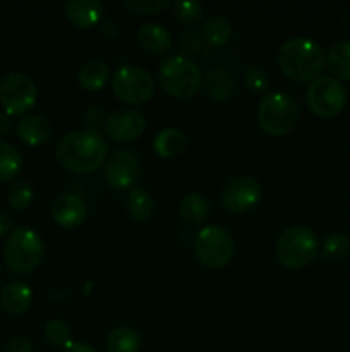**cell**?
Returning a JSON list of instances; mask_svg holds the SVG:
<instances>
[{
	"label": "cell",
	"instance_id": "obj_20",
	"mask_svg": "<svg viewBox=\"0 0 350 352\" xmlns=\"http://www.w3.org/2000/svg\"><path fill=\"white\" fill-rule=\"evenodd\" d=\"M178 213L182 220L189 226H199L209 215V201L202 192L191 191L184 195L178 201Z\"/></svg>",
	"mask_w": 350,
	"mask_h": 352
},
{
	"label": "cell",
	"instance_id": "obj_4",
	"mask_svg": "<svg viewBox=\"0 0 350 352\" xmlns=\"http://www.w3.org/2000/svg\"><path fill=\"white\" fill-rule=\"evenodd\" d=\"M45 256V243L36 230L17 227L7 236L3 246L5 263L14 274H30Z\"/></svg>",
	"mask_w": 350,
	"mask_h": 352
},
{
	"label": "cell",
	"instance_id": "obj_19",
	"mask_svg": "<svg viewBox=\"0 0 350 352\" xmlns=\"http://www.w3.org/2000/svg\"><path fill=\"white\" fill-rule=\"evenodd\" d=\"M202 85H205V91L209 98L223 102V100L232 98L233 89H235V79L229 69L213 67L208 71Z\"/></svg>",
	"mask_w": 350,
	"mask_h": 352
},
{
	"label": "cell",
	"instance_id": "obj_30",
	"mask_svg": "<svg viewBox=\"0 0 350 352\" xmlns=\"http://www.w3.org/2000/svg\"><path fill=\"white\" fill-rule=\"evenodd\" d=\"M45 337L50 344L57 347H65L69 342H72V330L64 320H48L45 325Z\"/></svg>",
	"mask_w": 350,
	"mask_h": 352
},
{
	"label": "cell",
	"instance_id": "obj_23",
	"mask_svg": "<svg viewBox=\"0 0 350 352\" xmlns=\"http://www.w3.org/2000/svg\"><path fill=\"white\" fill-rule=\"evenodd\" d=\"M110 67L103 60H89L81 65L78 71V82L84 89L89 91H96V89L103 88L108 81Z\"/></svg>",
	"mask_w": 350,
	"mask_h": 352
},
{
	"label": "cell",
	"instance_id": "obj_5",
	"mask_svg": "<svg viewBox=\"0 0 350 352\" xmlns=\"http://www.w3.org/2000/svg\"><path fill=\"white\" fill-rule=\"evenodd\" d=\"M319 250L314 230L307 226H290L278 236L275 244L277 260L287 268H302L311 263Z\"/></svg>",
	"mask_w": 350,
	"mask_h": 352
},
{
	"label": "cell",
	"instance_id": "obj_1",
	"mask_svg": "<svg viewBox=\"0 0 350 352\" xmlns=\"http://www.w3.org/2000/svg\"><path fill=\"white\" fill-rule=\"evenodd\" d=\"M108 144L100 131L79 127L65 133L55 146L58 164L75 174H89L106 162Z\"/></svg>",
	"mask_w": 350,
	"mask_h": 352
},
{
	"label": "cell",
	"instance_id": "obj_29",
	"mask_svg": "<svg viewBox=\"0 0 350 352\" xmlns=\"http://www.w3.org/2000/svg\"><path fill=\"white\" fill-rule=\"evenodd\" d=\"M350 253V237L343 232H331L323 241V256L329 261H340Z\"/></svg>",
	"mask_w": 350,
	"mask_h": 352
},
{
	"label": "cell",
	"instance_id": "obj_21",
	"mask_svg": "<svg viewBox=\"0 0 350 352\" xmlns=\"http://www.w3.org/2000/svg\"><path fill=\"white\" fill-rule=\"evenodd\" d=\"M185 146H187V136L178 127H165L153 140V150L163 158H170L182 153Z\"/></svg>",
	"mask_w": 350,
	"mask_h": 352
},
{
	"label": "cell",
	"instance_id": "obj_25",
	"mask_svg": "<svg viewBox=\"0 0 350 352\" xmlns=\"http://www.w3.org/2000/svg\"><path fill=\"white\" fill-rule=\"evenodd\" d=\"M326 65L336 79H350V40H340L329 47Z\"/></svg>",
	"mask_w": 350,
	"mask_h": 352
},
{
	"label": "cell",
	"instance_id": "obj_10",
	"mask_svg": "<svg viewBox=\"0 0 350 352\" xmlns=\"http://www.w3.org/2000/svg\"><path fill=\"white\" fill-rule=\"evenodd\" d=\"M307 105L316 116L333 117L347 103V88L333 76H318L307 88Z\"/></svg>",
	"mask_w": 350,
	"mask_h": 352
},
{
	"label": "cell",
	"instance_id": "obj_35",
	"mask_svg": "<svg viewBox=\"0 0 350 352\" xmlns=\"http://www.w3.org/2000/svg\"><path fill=\"white\" fill-rule=\"evenodd\" d=\"M5 352H33V342L26 336H16L7 342Z\"/></svg>",
	"mask_w": 350,
	"mask_h": 352
},
{
	"label": "cell",
	"instance_id": "obj_18",
	"mask_svg": "<svg viewBox=\"0 0 350 352\" xmlns=\"http://www.w3.org/2000/svg\"><path fill=\"white\" fill-rule=\"evenodd\" d=\"M17 136L21 141L36 146V144L47 143L54 134L50 120L41 116H24L16 126Z\"/></svg>",
	"mask_w": 350,
	"mask_h": 352
},
{
	"label": "cell",
	"instance_id": "obj_8",
	"mask_svg": "<svg viewBox=\"0 0 350 352\" xmlns=\"http://www.w3.org/2000/svg\"><path fill=\"white\" fill-rule=\"evenodd\" d=\"M112 88L120 102L139 105L153 96L154 81L143 65L126 64L120 65L113 74Z\"/></svg>",
	"mask_w": 350,
	"mask_h": 352
},
{
	"label": "cell",
	"instance_id": "obj_13",
	"mask_svg": "<svg viewBox=\"0 0 350 352\" xmlns=\"http://www.w3.org/2000/svg\"><path fill=\"white\" fill-rule=\"evenodd\" d=\"M146 129V117L136 109L113 110L105 124L106 136L115 141H134Z\"/></svg>",
	"mask_w": 350,
	"mask_h": 352
},
{
	"label": "cell",
	"instance_id": "obj_7",
	"mask_svg": "<svg viewBox=\"0 0 350 352\" xmlns=\"http://www.w3.org/2000/svg\"><path fill=\"white\" fill-rule=\"evenodd\" d=\"M194 251L202 265L209 268H222L232 261L235 243L225 227L206 226L196 234Z\"/></svg>",
	"mask_w": 350,
	"mask_h": 352
},
{
	"label": "cell",
	"instance_id": "obj_31",
	"mask_svg": "<svg viewBox=\"0 0 350 352\" xmlns=\"http://www.w3.org/2000/svg\"><path fill=\"white\" fill-rule=\"evenodd\" d=\"M172 9H174L175 17L180 23L192 24L201 19L205 7L198 0H177V2L172 3Z\"/></svg>",
	"mask_w": 350,
	"mask_h": 352
},
{
	"label": "cell",
	"instance_id": "obj_17",
	"mask_svg": "<svg viewBox=\"0 0 350 352\" xmlns=\"http://www.w3.org/2000/svg\"><path fill=\"white\" fill-rule=\"evenodd\" d=\"M0 302H2L3 311L9 313V315H23L30 309L31 302H33V291L26 282L14 280L3 287Z\"/></svg>",
	"mask_w": 350,
	"mask_h": 352
},
{
	"label": "cell",
	"instance_id": "obj_37",
	"mask_svg": "<svg viewBox=\"0 0 350 352\" xmlns=\"http://www.w3.org/2000/svg\"><path fill=\"white\" fill-rule=\"evenodd\" d=\"M62 352H98V351H96L91 344L84 342V340H72V342H69L67 346L64 347V351Z\"/></svg>",
	"mask_w": 350,
	"mask_h": 352
},
{
	"label": "cell",
	"instance_id": "obj_33",
	"mask_svg": "<svg viewBox=\"0 0 350 352\" xmlns=\"http://www.w3.org/2000/svg\"><path fill=\"white\" fill-rule=\"evenodd\" d=\"M127 9L137 14H156L172 6L170 0H124Z\"/></svg>",
	"mask_w": 350,
	"mask_h": 352
},
{
	"label": "cell",
	"instance_id": "obj_9",
	"mask_svg": "<svg viewBox=\"0 0 350 352\" xmlns=\"http://www.w3.org/2000/svg\"><path fill=\"white\" fill-rule=\"evenodd\" d=\"M38 88L33 79L19 71L0 79V103L9 116H23L36 103Z\"/></svg>",
	"mask_w": 350,
	"mask_h": 352
},
{
	"label": "cell",
	"instance_id": "obj_40",
	"mask_svg": "<svg viewBox=\"0 0 350 352\" xmlns=\"http://www.w3.org/2000/svg\"><path fill=\"white\" fill-rule=\"evenodd\" d=\"M0 275H2V267H0Z\"/></svg>",
	"mask_w": 350,
	"mask_h": 352
},
{
	"label": "cell",
	"instance_id": "obj_39",
	"mask_svg": "<svg viewBox=\"0 0 350 352\" xmlns=\"http://www.w3.org/2000/svg\"><path fill=\"white\" fill-rule=\"evenodd\" d=\"M10 131V116L9 113L0 112V138L5 136Z\"/></svg>",
	"mask_w": 350,
	"mask_h": 352
},
{
	"label": "cell",
	"instance_id": "obj_24",
	"mask_svg": "<svg viewBox=\"0 0 350 352\" xmlns=\"http://www.w3.org/2000/svg\"><path fill=\"white\" fill-rule=\"evenodd\" d=\"M126 208L130 219L137 220V222H144L150 219L154 212V199L151 192H148L143 188H132L127 195Z\"/></svg>",
	"mask_w": 350,
	"mask_h": 352
},
{
	"label": "cell",
	"instance_id": "obj_6",
	"mask_svg": "<svg viewBox=\"0 0 350 352\" xmlns=\"http://www.w3.org/2000/svg\"><path fill=\"white\" fill-rule=\"evenodd\" d=\"M297 102L288 93H268L257 105V122L271 136L287 134L297 124Z\"/></svg>",
	"mask_w": 350,
	"mask_h": 352
},
{
	"label": "cell",
	"instance_id": "obj_11",
	"mask_svg": "<svg viewBox=\"0 0 350 352\" xmlns=\"http://www.w3.org/2000/svg\"><path fill=\"white\" fill-rule=\"evenodd\" d=\"M263 189L253 175H237L222 189V203L226 210L244 213L253 210L261 201Z\"/></svg>",
	"mask_w": 350,
	"mask_h": 352
},
{
	"label": "cell",
	"instance_id": "obj_36",
	"mask_svg": "<svg viewBox=\"0 0 350 352\" xmlns=\"http://www.w3.org/2000/svg\"><path fill=\"white\" fill-rule=\"evenodd\" d=\"M98 28H100V31H102L103 36H106V38H117L120 33L119 23H117L115 19H112V17H105V19L100 21Z\"/></svg>",
	"mask_w": 350,
	"mask_h": 352
},
{
	"label": "cell",
	"instance_id": "obj_38",
	"mask_svg": "<svg viewBox=\"0 0 350 352\" xmlns=\"http://www.w3.org/2000/svg\"><path fill=\"white\" fill-rule=\"evenodd\" d=\"M10 229H12V220H10L9 215L0 212V239H2L3 236H9Z\"/></svg>",
	"mask_w": 350,
	"mask_h": 352
},
{
	"label": "cell",
	"instance_id": "obj_2",
	"mask_svg": "<svg viewBox=\"0 0 350 352\" xmlns=\"http://www.w3.org/2000/svg\"><path fill=\"white\" fill-rule=\"evenodd\" d=\"M277 62L294 81H312L325 69L326 54L314 38L292 36L278 48Z\"/></svg>",
	"mask_w": 350,
	"mask_h": 352
},
{
	"label": "cell",
	"instance_id": "obj_14",
	"mask_svg": "<svg viewBox=\"0 0 350 352\" xmlns=\"http://www.w3.org/2000/svg\"><path fill=\"white\" fill-rule=\"evenodd\" d=\"M50 213L51 219L58 226L71 229V227L84 222L86 215H88V206L81 196L74 195V192H62L51 201Z\"/></svg>",
	"mask_w": 350,
	"mask_h": 352
},
{
	"label": "cell",
	"instance_id": "obj_12",
	"mask_svg": "<svg viewBox=\"0 0 350 352\" xmlns=\"http://www.w3.org/2000/svg\"><path fill=\"white\" fill-rule=\"evenodd\" d=\"M105 179L112 188L126 189L136 184L141 175V160L132 150H117L106 158Z\"/></svg>",
	"mask_w": 350,
	"mask_h": 352
},
{
	"label": "cell",
	"instance_id": "obj_27",
	"mask_svg": "<svg viewBox=\"0 0 350 352\" xmlns=\"http://www.w3.org/2000/svg\"><path fill=\"white\" fill-rule=\"evenodd\" d=\"M21 168H23V157L17 148L0 140V182L16 179Z\"/></svg>",
	"mask_w": 350,
	"mask_h": 352
},
{
	"label": "cell",
	"instance_id": "obj_15",
	"mask_svg": "<svg viewBox=\"0 0 350 352\" xmlns=\"http://www.w3.org/2000/svg\"><path fill=\"white\" fill-rule=\"evenodd\" d=\"M103 9L105 7L100 0H69L64 3L65 17L79 28H89L100 23Z\"/></svg>",
	"mask_w": 350,
	"mask_h": 352
},
{
	"label": "cell",
	"instance_id": "obj_28",
	"mask_svg": "<svg viewBox=\"0 0 350 352\" xmlns=\"http://www.w3.org/2000/svg\"><path fill=\"white\" fill-rule=\"evenodd\" d=\"M7 201H9V205L12 206L14 210H17V212L27 210L34 201L33 186L27 181H24V179H16L9 188Z\"/></svg>",
	"mask_w": 350,
	"mask_h": 352
},
{
	"label": "cell",
	"instance_id": "obj_26",
	"mask_svg": "<svg viewBox=\"0 0 350 352\" xmlns=\"http://www.w3.org/2000/svg\"><path fill=\"white\" fill-rule=\"evenodd\" d=\"M202 34L213 45H225L232 36V21L225 14L215 12L206 17Z\"/></svg>",
	"mask_w": 350,
	"mask_h": 352
},
{
	"label": "cell",
	"instance_id": "obj_3",
	"mask_svg": "<svg viewBox=\"0 0 350 352\" xmlns=\"http://www.w3.org/2000/svg\"><path fill=\"white\" fill-rule=\"evenodd\" d=\"M161 88L177 98H191L201 89L202 72L192 58L185 55H168L158 65Z\"/></svg>",
	"mask_w": 350,
	"mask_h": 352
},
{
	"label": "cell",
	"instance_id": "obj_22",
	"mask_svg": "<svg viewBox=\"0 0 350 352\" xmlns=\"http://www.w3.org/2000/svg\"><path fill=\"white\" fill-rule=\"evenodd\" d=\"M141 337L132 327L119 325L106 337V352H139Z\"/></svg>",
	"mask_w": 350,
	"mask_h": 352
},
{
	"label": "cell",
	"instance_id": "obj_34",
	"mask_svg": "<svg viewBox=\"0 0 350 352\" xmlns=\"http://www.w3.org/2000/svg\"><path fill=\"white\" fill-rule=\"evenodd\" d=\"M84 119L89 129L98 131V127L105 126L108 116H106V109L102 105V103H93V105H89L88 109H86Z\"/></svg>",
	"mask_w": 350,
	"mask_h": 352
},
{
	"label": "cell",
	"instance_id": "obj_32",
	"mask_svg": "<svg viewBox=\"0 0 350 352\" xmlns=\"http://www.w3.org/2000/svg\"><path fill=\"white\" fill-rule=\"evenodd\" d=\"M244 82L253 91H264L270 86V74L263 65H249L244 71Z\"/></svg>",
	"mask_w": 350,
	"mask_h": 352
},
{
	"label": "cell",
	"instance_id": "obj_16",
	"mask_svg": "<svg viewBox=\"0 0 350 352\" xmlns=\"http://www.w3.org/2000/svg\"><path fill=\"white\" fill-rule=\"evenodd\" d=\"M137 43L146 52L154 55H161L170 50L172 33L167 26L160 23H144L137 30Z\"/></svg>",
	"mask_w": 350,
	"mask_h": 352
}]
</instances>
